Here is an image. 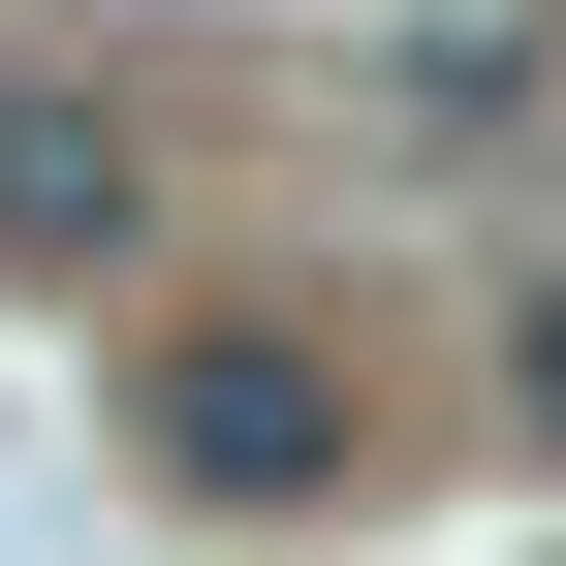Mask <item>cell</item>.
<instances>
[{
	"label": "cell",
	"mask_w": 566,
	"mask_h": 566,
	"mask_svg": "<svg viewBox=\"0 0 566 566\" xmlns=\"http://www.w3.org/2000/svg\"><path fill=\"white\" fill-rule=\"evenodd\" d=\"M346 441H378V409H346L315 315H158V346H126V472H158V504H221V535L346 504Z\"/></svg>",
	"instance_id": "cell-1"
},
{
	"label": "cell",
	"mask_w": 566,
	"mask_h": 566,
	"mask_svg": "<svg viewBox=\"0 0 566 566\" xmlns=\"http://www.w3.org/2000/svg\"><path fill=\"white\" fill-rule=\"evenodd\" d=\"M158 252V126L126 63H0V283H126Z\"/></svg>",
	"instance_id": "cell-2"
},
{
	"label": "cell",
	"mask_w": 566,
	"mask_h": 566,
	"mask_svg": "<svg viewBox=\"0 0 566 566\" xmlns=\"http://www.w3.org/2000/svg\"><path fill=\"white\" fill-rule=\"evenodd\" d=\"M535 0H441V32H378V158H504V126H535Z\"/></svg>",
	"instance_id": "cell-3"
},
{
	"label": "cell",
	"mask_w": 566,
	"mask_h": 566,
	"mask_svg": "<svg viewBox=\"0 0 566 566\" xmlns=\"http://www.w3.org/2000/svg\"><path fill=\"white\" fill-rule=\"evenodd\" d=\"M504 441L566 472V283H535V315H504Z\"/></svg>",
	"instance_id": "cell-4"
}]
</instances>
